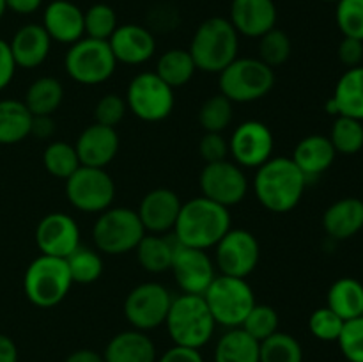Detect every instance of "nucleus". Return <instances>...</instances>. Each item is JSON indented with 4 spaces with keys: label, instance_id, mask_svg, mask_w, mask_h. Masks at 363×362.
<instances>
[{
    "label": "nucleus",
    "instance_id": "f257e3e1",
    "mask_svg": "<svg viewBox=\"0 0 363 362\" xmlns=\"http://www.w3.org/2000/svg\"><path fill=\"white\" fill-rule=\"evenodd\" d=\"M308 181L293 158L272 156L255 169L254 194L262 208L272 213H289L300 204Z\"/></svg>",
    "mask_w": 363,
    "mask_h": 362
},
{
    "label": "nucleus",
    "instance_id": "f03ea898",
    "mask_svg": "<svg viewBox=\"0 0 363 362\" xmlns=\"http://www.w3.org/2000/svg\"><path fill=\"white\" fill-rule=\"evenodd\" d=\"M230 224L233 219L229 208L199 195L181 206L172 231L174 240L184 247L208 251L222 240L223 234L233 227Z\"/></svg>",
    "mask_w": 363,
    "mask_h": 362
},
{
    "label": "nucleus",
    "instance_id": "7ed1b4c3",
    "mask_svg": "<svg viewBox=\"0 0 363 362\" xmlns=\"http://www.w3.org/2000/svg\"><path fill=\"white\" fill-rule=\"evenodd\" d=\"M188 52L199 71L218 75L238 59L240 34L229 18H208L194 32Z\"/></svg>",
    "mask_w": 363,
    "mask_h": 362
},
{
    "label": "nucleus",
    "instance_id": "20e7f679",
    "mask_svg": "<svg viewBox=\"0 0 363 362\" xmlns=\"http://www.w3.org/2000/svg\"><path fill=\"white\" fill-rule=\"evenodd\" d=\"M165 325L174 344L195 350L206 346L216 329L204 297L186 293L172 298Z\"/></svg>",
    "mask_w": 363,
    "mask_h": 362
},
{
    "label": "nucleus",
    "instance_id": "39448f33",
    "mask_svg": "<svg viewBox=\"0 0 363 362\" xmlns=\"http://www.w3.org/2000/svg\"><path fill=\"white\" fill-rule=\"evenodd\" d=\"M275 85V71L257 57H238L218 73L220 94L233 103H252L264 98Z\"/></svg>",
    "mask_w": 363,
    "mask_h": 362
},
{
    "label": "nucleus",
    "instance_id": "423d86ee",
    "mask_svg": "<svg viewBox=\"0 0 363 362\" xmlns=\"http://www.w3.org/2000/svg\"><path fill=\"white\" fill-rule=\"evenodd\" d=\"M145 229L140 222L137 209L124 208V206H110L101 212L92 226V241L96 251L108 256H123L133 252Z\"/></svg>",
    "mask_w": 363,
    "mask_h": 362
},
{
    "label": "nucleus",
    "instance_id": "0eeeda50",
    "mask_svg": "<svg viewBox=\"0 0 363 362\" xmlns=\"http://www.w3.org/2000/svg\"><path fill=\"white\" fill-rule=\"evenodd\" d=\"M71 286L73 279L67 270L66 259L41 254L25 270V297L35 307H55L67 297Z\"/></svg>",
    "mask_w": 363,
    "mask_h": 362
},
{
    "label": "nucleus",
    "instance_id": "6e6552de",
    "mask_svg": "<svg viewBox=\"0 0 363 362\" xmlns=\"http://www.w3.org/2000/svg\"><path fill=\"white\" fill-rule=\"evenodd\" d=\"M216 325L225 329L241 327L248 312L257 302L247 279L230 275H216L202 295Z\"/></svg>",
    "mask_w": 363,
    "mask_h": 362
},
{
    "label": "nucleus",
    "instance_id": "1a4fd4ad",
    "mask_svg": "<svg viewBox=\"0 0 363 362\" xmlns=\"http://www.w3.org/2000/svg\"><path fill=\"white\" fill-rule=\"evenodd\" d=\"M64 67L71 80L82 85L105 84L117 70V60L113 57L108 41L92 38H82L80 41L69 45Z\"/></svg>",
    "mask_w": 363,
    "mask_h": 362
},
{
    "label": "nucleus",
    "instance_id": "9d476101",
    "mask_svg": "<svg viewBox=\"0 0 363 362\" xmlns=\"http://www.w3.org/2000/svg\"><path fill=\"white\" fill-rule=\"evenodd\" d=\"M128 110L145 123H158L172 114L176 105L174 89L155 71H142L131 78L126 96Z\"/></svg>",
    "mask_w": 363,
    "mask_h": 362
},
{
    "label": "nucleus",
    "instance_id": "9b49d317",
    "mask_svg": "<svg viewBox=\"0 0 363 362\" xmlns=\"http://www.w3.org/2000/svg\"><path fill=\"white\" fill-rule=\"evenodd\" d=\"M66 197L82 213H101L116 199V183L106 169L80 165L66 180Z\"/></svg>",
    "mask_w": 363,
    "mask_h": 362
},
{
    "label": "nucleus",
    "instance_id": "f8f14e48",
    "mask_svg": "<svg viewBox=\"0 0 363 362\" xmlns=\"http://www.w3.org/2000/svg\"><path fill=\"white\" fill-rule=\"evenodd\" d=\"M172 298L170 291L163 284H138L128 293L124 300V318L128 319L131 329L142 330V332L158 329L165 325Z\"/></svg>",
    "mask_w": 363,
    "mask_h": 362
},
{
    "label": "nucleus",
    "instance_id": "ddd939ff",
    "mask_svg": "<svg viewBox=\"0 0 363 362\" xmlns=\"http://www.w3.org/2000/svg\"><path fill=\"white\" fill-rule=\"evenodd\" d=\"M202 197L216 202L220 206H236L247 197L248 177L238 163L222 160V162L206 163L199 177Z\"/></svg>",
    "mask_w": 363,
    "mask_h": 362
},
{
    "label": "nucleus",
    "instance_id": "4468645a",
    "mask_svg": "<svg viewBox=\"0 0 363 362\" xmlns=\"http://www.w3.org/2000/svg\"><path fill=\"white\" fill-rule=\"evenodd\" d=\"M261 247L250 231L230 227L215 245V266L222 275L247 279L259 265Z\"/></svg>",
    "mask_w": 363,
    "mask_h": 362
},
{
    "label": "nucleus",
    "instance_id": "2eb2a0df",
    "mask_svg": "<svg viewBox=\"0 0 363 362\" xmlns=\"http://www.w3.org/2000/svg\"><path fill=\"white\" fill-rule=\"evenodd\" d=\"M275 138L266 123L257 119L243 121L234 128L229 138V155L241 169H257L273 156Z\"/></svg>",
    "mask_w": 363,
    "mask_h": 362
},
{
    "label": "nucleus",
    "instance_id": "dca6fc26",
    "mask_svg": "<svg viewBox=\"0 0 363 362\" xmlns=\"http://www.w3.org/2000/svg\"><path fill=\"white\" fill-rule=\"evenodd\" d=\"M170 272L183 293L204 295L216 277V266L208 251L177 243Z\"/></svg>",
    "mask_w": 363,
    "mask_h": 362
},
{
    "label": "nucleus",
    "instance_id": "f3484780",
    "mask_svg": "<svg viewBox=\"0 0 363 362\" xmlns=\"http://www.w3.org/2000/svg\"><path fill=\"white\" fill-rule=\"evenodd\" d=\"M35 245L41 254L66 259L74 248L82 245L80 227L67 213H48L35 227Z\"/></svg>",
    "mask_w": 363,
    "mask_h": 362
},
{
    "label": "nucleus",
    "instance_id": "a211bd4d",
    "mask_svg": "<svg viewBox=\"0 0 363 362\" xmlns=\"http://www.w3.org/2000/svg\"><path fill=\"white\" fill-rule=\"evenodd\" d=\"M179 195L170 188H152L142 197L137 213L145 233L165 234L174 231L181 212Z\"/></svg>",
    "mask_w": 363,
    "mask_h": 362
},
{
    "label": "nucleus",
    "instance_id": "6ab92c4d",
    "mask_svg": "<svg viewBox=\"0 0 363 362\" xmlns=\"http://www.w3.org/2000/svg\"><path fill=\"white\" fill-rule=\"evenodd\" d=\"M108 45L117 64L123 62L128 66L145 64L156 53L155 34L147 27L137 23L119 25L108 39Z\"/></svg>",
    "mask_w": 363,
    "mask_h": 362
},
{
    "label": "nucleus",
    "instance_id": "aec40b11",
    "mask_svg": "<svg viewBox=\"0 0 363 362\" xmlns=\"http://www.w3.org/2000/svg\"><path fill=\"white\" fill-rule=\"evenodd\" d=\"M73 146L82 165L105 169L119 153L121 142L116 128L94 123L82 130Z\"/></svg>",
    "mask_w": 363,
    "mask_h": 362
},
{
    "label": "nucleus",
    "instance_id": "412c9836",
    "mask_svg": "<svg viewBox=\"0 0 363 362\" xmlns=\"http://www.w3.org/2000/svg\"><path fill=\"white\" fill-rule=\"evenodd\" d=\"M279 11L273 0H233L229 21L245 38L259 39L277 27Z\"/></svg>",
    "mask_w": 363,
    "mask_h": 362
},
{
    "label": "nucleus",
    "instance_id": "4be33fe9",
    "mask_svg": "<svg viewBox=\"0 0 363 362\" xmlns=\"http://www.w3.org/2000/svg\"><path fill=\"white\" fill-rule=\"evenodd\" d=\"M43 27L50 39L60 45H73L85 35L84 11L69 0H53L43 13Z\"/></svg>",
    "mask_w": 363,
    "mask_h": 362
},
{
    "label": "nucleus",
    "instance_id": "5701e85b",
    "mask_svg": "<svg viewBox=\"0 0 363 362\" xmlns=\"http://www.w3.org/2000/svg\"><path fill=\"white\" fill-rule=\"evenodd\" d=\"M9 48L18 67L34 70L41 66L48 57L52 39L43 25L27 23L14 32L13 39L9 41Z\"/></svg>",
    "mask_w": 363,
    "mask_h": 362
},
{
    "label": "nucleus",
    "instance_id": "b1692460",
    "mask_svg": "<svg viewBox=\"0 0 363 362\" xmlns=\"http://www.w3.org/2000/svg\"><path fill=\"white\" fill-rule=\"evenodd\" d=\"M337 151L332 146L328 137L325 135H307L296 144L293 151V162L296 163L298 169L303 172L307 181L321 176L323 172L332 167L335 162Z\"/></svg>",
    "mask_w": 363,
    "mask_h": 362
},
{
    "label": "nucleus",
    "instance_id": "393cba45",
    "mask_svg": "<svg viewBox=\"0 0 363 362\" xmlns=\"http://www.w3.org/2000/svg\"><path fill=\"white\" fill-rule=\"evenodd\" d=\"M332 116H346L363 121V66L350 67L339 78L332 98L326 102Z\"/></svg>",
    "mask_w": 363,
    "mask_h": 362
},
{
    "label": "nucleus",
    "instance_id": "a878e982",
    "mask_svg": "<svg viewBox=\"0 0 363 362\" xmlns=\"http://www.w3.org/2000/svg\"><path fill=\"white\" fill-rule=\"evenodd\" d=\"M105 362H156V346L151 337L137 329L116 334L103 351Z\"/></svg>",
    "mask_w": 363,
    "mask_h": 362
},
{
    "label": "nucleus",
    "instance_id": "bb28decb",
    "mask_svg": "<svg viewBox=\"0 0 363 362\" xmlns=\"http://www.w3.org/2000/svg\"><path fill=\"white\" fill-rule=\"evenodd\" d=\"M323 227L333 240H347L363 229V201L344 197L328 206L323 215Z\"/></svg>",
    "mask_w": 363,
    "mask_h": 362
},
{
    "label": "nucleus",
    "instance_id": "cd10ccee",
    "mask_svg": "<svg viewBox=\"0 0 363 362\" xmlns=\"http://www.w3.org/2000/svg\"><path fill=\"white\" fill-rule=\"evenodd\" d=\"M177 241L163 236V234L145 233L140 243L137 245V259L142 268L149 273L169 272L172 266L174 252H176Z\"/></svg>",
    "mask_w": 363,
    "mask_h": 362
},
{
    "label": "nucleus",
    "instance_id": "c85d7f7f",
    "mask_svg": "<svg viewBox=\"0 0 363 362\" xmlns=\"http://www.w3.org/2000/svg\"><path fill=\"white\" fill-rule=\"evenodd\" d=\"M32 114L20 99H0V144L13 146L30 135Z\"/></svg>",
    "mask_w": 363,
    "mask_h": 362
},
{
    "label": "nucleus",
    "instance_id": "c756f323",
    "mask_svg": "<svg viewBox=\"0 0 363 362\" xmlns=\"http://www.w3.org/2000/svg\"><path fill=\"white\" fill-rule=\"evenodd\" d=\"M64 99V87L59 78L39 77L25 92V106L32 116H53Z\"/></svg>",
    "mask_w": 363,
    "mask_h": 362
},
{
    "label": "nucleus",
    "instance_id": "7c9ffc66",
    "mask_svg": "<svg viewBox=\"0 0 363 362\" xmlns=\"http://www.w3.org/2000/svg\"><path fill=\"white\" fill-rule=\"evenodd\" d=\"M328 307L344 322L363 314V284L353 277L335 280L328 290Z\"/></svg>",
    "mask_w": 363,
    "mask_h": 362
},
{
    "label": "nucleus",
    "instance_id": "2f4dec72",
    "mask_svg": "<svg viewBox=\"0 0 363 362\" xmlns=\"http://www.w3.org/2000/svg\"><path fill=\"white\" fill-rule=\"evenodd\" d=\"M215 362H259V341L241 327L227 329L215 346Z\"/></svg>",
    "mask_w": 363,
    "mask_h": 362
},
{
    "label": "nucleus",
    "instance_id": "473e14b6",
    "mask_svg": "<svg viewBox=\"0 0 363 362\" xmlns=\"http://www.w3.org/2000/svg\"><path fill=\"white\" fill-rule=\"evenodd\" d=\"M195 67L194 59H191L190 52L183 48H172L163 52L156 60V71L155 73L170 85L172 89L183 87L188 82L194 78Z\"/></svg>",
    "mask_w": 363,
    "mask_h": 362
},
{
    "label": "nucleus",
    "instance_id": "72a5a7b5",
    "mask_svg": "<svg viewBox=\"0 0 363 362\" xmlns=\"http://www.w3.org/2000/svg\"><path fill=\"white\" fill-rule=\"evenodd\" d=\"M259 362H303V348L296 337L279 330L259 343Z\"/></svg>",
    "mask_w": 363,
    "mask_h": 362
},
{
    "label": "nucleus",
    "instance_id": "f704fd0d",
    "mask_svg": "<svg viewBox=\"0 0 363 362\" xmlns=\"http://www.w3.org/2000/svg\"><path fill=\"white\" fill-rule=\"evenodd\" d=\"M66 263L73 284H92L103 273V259L99 252L85 245L74 248L66 258Z\"/></svg>",
    "mask_w": 363,
    "mask_h": 362
},
{
    "label": "nucleus",
    "instance_id": "c9c22d12",
    "mask_svg": "<svg viewBox=\"0 0 363 362\" xmlns=\"http://www.w3.org/2000/svg\"><path fill=\"white\" fill-rule=\"evenodd\" d=\"M43 165L50 176L66 181L82 163L73 144H67L64 141H53L46 146L45 153H43Z\"/></svg>",
    "mask_w": 363,
    "mask_h": 362
},
{
    "label": "nucleus",
    "instance_id": "e433bc0d",
    "mask_svg": "<svg viewBox=\"0 0 363 362\" xmlns=\"http://www.w3.org/2000/svg\"><path fill=\"white\" fill-rule=\"evenodd\" d=\"M234 117V103L223 94H213L199 109V123L202 130L223 133Z\"/></svg>",
    "mask_w": 363,
    "mask_h": 362
},
{
    "label": "nucleus",
    "instance_id": "4c0bfd02",
    "mask_svg": "<svg viewBox=\"0 0 363 362\" xmlns=\"http://www.w3.org/2000/svg\"><path fill=\"white\" fill-rule=\"evenodd\" d=\"M328 138L340 155H357L363 148V121L337 116Z\"/></svg>",
    "mask_w": 363,
    "mask_h": 362
},
{
    "label": "nucleus",
    "instance_id": "58836bf2",
    "mask_svg": "<svg viewBox=\"0 0 363 362\" xmlns=\"http://www.w3.org/2000/svg\"><path fill=\"white\" fill-rule=\"evenodd\" d=\"M257 50V59H261L266 66L275 70V67L282 66V64H286L289 60L291 52H293V43H291V38L287 35V32L275 27L259 38Z\"/></svg>",
    "mask_w": 363,
    "mask_h": 362
},
{
    "label": "nucleus",
    "instance_id": "ea45409f",
    "mask_svg": "<svg viewBox=\"0 0 363 362\" xmlns=\"http://www.w3.org/2000/svg\"><path fill=\"white\" fill-rule=\"evenodd\" d=\"M84 27L85 38L108 41L116 28L119 27L116 11L108 4H94L87 11H84Z\"/></svg>",
    "mask_w": 363,
    "mask_h": 362
},
{
    "label": "nucleus",
    "instance_id": "a19ab883",
    "mask_svg": "<svg viewBox=\"0 0 363 362\" xmlns=\"http://www.w3.org/2000/svg\"><path fill=\"white\" fill-rule=\"evenodd\" d=\"M279 312L272 307V305L255 304L252 311L248 312L245 322L241 323V329L254 337L255 341H264L275 332H279Z\"/></svg>",
    "mask_w": 363,
    "mask_h": 362
},
{
    "label": "nucleus",
    "instance_id": "79ce46f5",
    "mask_svg": "<svg viewBox=\"0 0 363 362\" xmlns=\"http://www.w3.org/2000/svg\"><path fill=\"white\" fill-rule=\"evenodd\" d=\"M335 20L344 38L363 41V0H339Z\"/></svg>",
    "mask_w": 363,
    "mask_h": 362
},
{
    "label": "nucleus",
    "instance_id": "37998d69",
    "mask_svg": "<svg viewBox=\"0 0 363 362\" xmlns=\"http://www.w3.org/2000/svg\"><path fill=\"white\" fill-rule=\"evenodd\" d=\"M344 319L339 314H335L328 305L315 309L308 318V329H311L312 336L319 341H326V343L339 339Z\"/></svg>",
    "mask_w": 363,
    "mask_h": 362
},
{
    "label": "nucleus",
    "instance_id": "c03bdc74",
    "mask_svg": "<svg viewBox=\"0 0 363 362\" xmlns=\"http://www.w3.org/2000/svg\"><path fill=\"white\" fill-rule=\"evenodd\" d=\"M128 105L126 99L117 92L101 96L94 106V123L108 128H117L126 117Z\"/></svg>",
    "mask_w": 363,
    "mask_h": 362
},
{
    "label": "nucleus",
    "instance_id": "a18cd8bd",
    "mask_svg": "<svg viewBox=\"0 0 363 362\" xmlns=\"http://www.w3.org/2000/svg\"><path fill=\"white\" fill-rule=\"evenodd\" d=\"M340 351L350 362H363V316L344 322L339 339Z\"/></svg>",
    "mask_w": 363,
    "mask_h": 362
},
{
    "label": "nucleus",
    "instance_id": "49530a36",
    "mask_svg": "<svg viewBox=\"0 0 363 362\" xmlns=\"http://www.w3.org/2000/svg\"><path fill=\"white\" fill-rule=\"evenodd\" d=\"M199 153H201V158L206 163L227 160V156H229V138L223 137L222 133L204 131L201 142H199Z\"/></svg>",
    "mask_w": 363,
    "mask_h": 362
},
{
    "label": "nucleus",
    "instance_id": "de8ad7c7",
    "mask_svg": "<svg viewBox=\"0 0 363 362\" xmlns=\"http://www.w3.org/2000/svg\"><path fill=\"white\" fill-rule=\"evenodd\" d=\"M337 55H339V60L350 67H357L362 66L363 60V41L354 38H344L340 41L339 50H337Z\"/></svg>",
    "mask_w": 363,
    "mask_h": 362
},
{
    "label": "nucleus",
    "instance_id": "09e8293b",
    "mask_svg": "<svg viewBox=\"0 0 363 362\" xmlns=\"http://www.w3.org/2000/svg\"><path fill=\"white\" fill-rule=\"evenodd\" d=\"M16 70L18 66L11 53L9 43L0 38V91H4L13 82Z\"/></svg>",
    "mask_w": 363,
    "mask_h": 362
},
{
    "label": "nucleus",
    "instance_id": "8fccbe9b",
    "mask_svg": "<svg viewBox=\"0 0 363 362\" xmlns=\"http://www.w3.org/2000/svg\"><path fill=\"white\" fill-rule=\"evenodd\" d=\"M156 362H204V358H202L201 350L174 344L162 357L156 358Z\"/></svg>",
    "mask_w": 363,
    "mask_h": 362
},
{
    "label": "nucleus",
    "instance_id": "3c124183",
    "mask_svg": "<svg viewBox=\"0 0 363 362\" xmlns=\"http://www.w3.org/2000/svg\"><path fill=\"white\" fill-rule=\"evenodd\" d=\"M30 135L41 141H50L55 135V121L52 116H32Z\"/></svg>",
    "mask_w": 363,
    "mask_h": 362
},
{
    "label": "nucleus",
    "instance_id": "603ef678",
    "mask_svg": "<svg viewBox=\"0 0 363 362\" xmlns=\"http://www.w3.org/2000/svg\"><path fill=\"white\" fill-rule=\"evenodd\" d=\"M6 6L16 14H32L43 6V0H6Z\"/></svg>",
    "mask_w": 363,
    "mask_h": 362
},
{
    "label": "nucleus",
    "instance_id": "864d4df0",
    "mask_svg": "<svg viewBox=\"0 0 363 362\" xmlns=\"http://www.w3.org/2000/svg\"><path fill=\"white\" fill-rule=\"evenodd\" d=\"M0 362H18V348L6 334H0Z\"/></svg>",
    "mask_w": 363,
    "mask_h": 362
},
{
    "label": "nucleus",
    "instance_id": "5fc2aeb1",
    "mask_svg": "<svg viewBox=\"0 0 363 362\" xmlns=\"http://www.w3.org/2000/svg\"><path fill=\"white\" fill-rule=\"evenodd\" d=\"M64 362H105V358H103V353L89 350V348H82V350H77L67 355Z\"/></svg>",
    "mask_w": 363,
    "mask_h": 362
},
{
    "label": "nucleus",
    "instance_id": "6e6d98bb",
    "mask_svg": "<svg viewBox=\"0 0 363 362\" xmlns=\"http://www.w3.org/2000/svg\"><path fill=\"white\" fill-rule=\"evenodd\" d=\"M7 11V6H6V0H0V20L4 18V14H6Z\"/></svg>",
    "mask_w": 363,
    "mask_h": 362
},
{
    "label": "nucleus",
    "instance_id": "4d7b16f0",
    "mask_svg": "<svg viewBox=\"0 0 363 362\" xmlns=\"http://www.w3.org/2000/svg\"><path fill=\"white\" fill-rule=\"evenodd\" d=\"M325 2H339V0H325Z\"/></svg>",
    "mask_w": 363,
    "mask_h": 362
},
{
    "label": "nucleus",
    "instance_id": "13d9d810",
    "mask_svg": "<svg viewBox=\"0 0 363 362\" xmlns=\"http://www.w3.org/2000/svg\"><path fill=\"white\" fill-rule=\"evenodd\" d=\"M362 316H363V314H362Z\"/></svg>",
    "mask_w": 363,
    "mask_h": 362
}]
</instances>
